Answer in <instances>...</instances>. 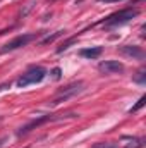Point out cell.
<instances>
[{
    "label": "cell",
    "instance_id": "obj_1",
    "mask_svg": "<svg viewBox=\"0 0 146 148\" xmlns=\"http://www.w3.org/2000/svg\"><path fill=\"white\" fill-rule=\"evenodd\" d=\"M138 14H139V10H138V9H132V7H129V9H122V10H119V12L112 14L110 17H107V19L103 21V26H105V28L122 26V24L129 23L131 19H134Z\"/></svg>",
    "mask_w": 146,
    "mask_h": 148
},
{
    "label": "cell",
    "instance_id": "obj_2",
    "mask_svg": "<svg viewBox=\"0 0 146 148\" xmlns=\"http://www.w3.org/2000/svg\"><path fill=\"white\" fill-rule=\"evenodd\" d=\"M45 76H46V71L43 67H31L29 71H26V73L16 81V84H17V88H26L29 84L41 83L45 79Z\"/></svg>",
    "mask_w": 146,
    "mask_h": 148
},
{
    "label": "cell",
    "instance_id": "obj_3",
    "mask_svg": "<svg viewBox=\"0 0 146 148\" xmlns=\"http://www.w3.org/2000/svg\"><path fill=\"white\" fill-rule=\"evenodd\" d=\"M41 33H28V35H19V36H16L14 40H10L9 43H5L2 48H0V53H9V52H14V50H17V48H23V47H26L28 43H31L33 40H36Z\"/></svg>",
    "mask_w": 146,
    "mask_h": 148
},
{
    "label": "cell",
    "instance_id": "obj_4",
    "mask_svg": "<svg viewBox=\"0 0 146 148\" xmlns=\"http://www.w3.org/2000/svg\"><path fill=\"white\" fill-rule=\"evenodd\" d=\"M84 83L83 81H79V83H74V84H69L67 88H64V90H60L59 91V95L50 102L52 105H59V103H62V102H65V100H69V98H72V97H76L77 93H81L84 88Z\"/></svg>",
    "mask_w": 146,
    "mask_h": 148
},
{
    "label": "cell",
    "instance_id": "obj_5",
    "mask_svg": "<svg viewBox=\"0 0 146 148\" xmlns=\"http://www.w3.org/2000/svg\"><path fill=\"white\" fill-rule=\"evenodd\" d=\"M59 117H55V115H43V117H40V119H35V121H31V122H28L24 127H21L19 131H17V136H24V134H28V133H31L33 129H36L40 126H43L45 122H50V121H57Z\"/></svg>",
    "mask_w": 146,
    "mask_h": 148
},
{
    "label": "cell",
    "instance_id": "obj_6",
    "mask_svg": "<svg viewBox=\"0 0 146 148\" xmlns=\"http://www.w3.org/2000/svg\"><path fill=\"white\" fill-rule=\"evenodd\" d=\"M98 69L103 74H119V73H124L126 67L119 60H103V62H100Z\"/></svg>",
    "mask_w": 146,
    "mask_h": 148
},
{
    "label": "cell",
    "instance_id": "obj_7",
    "mask_svg": "<svg viewBox=\"0 0 146 148\" xmlns=\"http://www.w3.org/2000/svg\"><path fill=\"white\" fill-rule=\"evenodd\" d=\"M119 53L126 55V57H132V59H138V60H143L146 57V53L143 52L141 47H136V45H122L119 47Z\"/></svg>",
    "mask_w": 146,
    "mask_h": 148
},
{
    "label": "cell",
    "instance_id": "obj_8",
    "mask_svg": "<svg viewBox=\"0 0 146 148\" xmlns=\"http://www.w3.org/2000/svg\"><path fill=\"white\" fill-rule=\"evenodd\" d=\"M102 52H103L102 47H91V48H83L79 52V55L84 57V59H98L102 55Z\"/></svg>",
    "mask_w": 146,
    "mask_h": 148
},
{
    "label": "cell",
    "instance_id": "obj_9",
    "mask_svg": "<svg viewBox=\"0 0 146 148\" xmlns=\"http://www.w3.org/2000/svg\"><path fill=\"white\" fill-rule=\"evenodd\" d=\"M64 33H65V31H64V29H60V31H55L53 35H46V36H45L43 40H41V41H40V45H50V43H53L57 38L62 36Z\"/></svg>",
    "mask_w": 146,
    "mask_h": 148
},
{
    "label": "cell",
    "instance_id": "obj_10",
    "mask_svg": "<svg viewBox=\"0 0 146 148\" xmlns=\"http://www.w3.org/2000/svg\"><path fill=\"white\" fill-rule=\"evenodd\" d=\"M129 143H126L124 148H143L145 147V138H127Z\"/></svg>",
    "mask_w": 146,
    "mask_h": 148
},
{
    "label": "cell",
    "instance_id": "obj_11",
    "mask_svg": "<svg viewBox=\"0 0 146 148\" xmlns=\"http://www.w3.org/2000/svg\"><path fill=\"white\" fill-rule=\"evenodd\" d=\"M74 41H76V36L69 38V40H65V41H64V43H62V45H60V47H59V48H57V53H62V52H64V50H67V48H69V47H71V45H72Z\"/></svg>",
    "mask_w": 146,
    "mask_h": 148
},
{
    "label": "cell",
    "instance_id": "obj_12",
    "mask_svg": "<svg viewBox=\"0 0 146 148\" xmlns=\"http://www.w3.org/2000/svg\"><path fill=\"white\" fill-rule=\"evenodd\" d=\"M132 79H134V83H138V84H146V73L145 71H139Z\"/></svg>",
    "mask_w": 146,
    "mask_h": 148
},
{
    "label": "cell",
    "instance_id": "obj_13",
    "mask_svg": "<svg viewBox=\"0 0 146 148\" xmlns=\"http://www.w3.org/2000/svg\"><path fill=\"white\" fill-rule=\"evenodd\" d=\"M145 103H146V97L143 95V97L138 100V103H136V105H134V107H132V109H131L129 112H131V114H132V112H138L139 109H141V107H143V105H145Z\"/></svg>",
    "mask_w": 146,
    "mask_h": 148
},
{
    "label": "cell",
    "instance_id": "obj_14",
    "mask_svg": "<svg viewBox=\"0 0 146 148\" xmlns=\"http://www.w3.org/2000/svg\"><path fill=\"white\" fill-rule=\"evenodd\" d=\"M50 74H52V77L57 81V79H60V76H62V71H60V67H53Z\"/></svg>",
    "mask_w": 146,
    "mask_h": 148
},
{
    "label": "cell",
    "instance_id": "obj_15",
    "mask_svg": "<svg viewBox=\"0 0 146 148\" xmlns=\"http://www.w3.org/2000/svg\"><path fill=\"white\" fill-rule=\"evenodd\" d=\"M95 148H117L115 143H96Z\"/></svg>",
    "mask_w": 146,
    "mask_h": 148
},
{
    "label": "cell",
    "instance_id": "obj_16",
    "mask_svg": "<svg viewBox=\"0 0 146 148\" xmlns=\"http://www.w3.org/2000/svg\"><path fill=\"white\" fill-rule=\"evenodd\" d=\"M31 9H33V2H31V3H28V5H26V9H24V10H21V16H23V17H24V16H26V14H28V12H29V10H31Z\"/></svg>",
    "mask_w": 146,
    "mask_h": 148
},
{
    "label": "cell",
    "instance_id": "obj_17",
    "mask_svg": "<svg viewBox=\"0 0 146 148\" xmlns=\"http://www.w3.org/2000/svg\"><path fill=\"white\" fill-rule=\"evenodd\" d=\"M98 2H105V3H113V2H120V0H98Z\"/></svg>",
    "mask_w": 146,
    "mask_h": 148
},
{
    "label": "cell",
    "instance_id": "obj_18",
    "mask_svg": "<svg viewBox=\"0 0 146 148\" xmlns=\"http://www.w3.org/2000/svg\"><path fill=\"white\" fill-rule=\"evenodd\" d=\"M5 140H7V138H2V140H0V148L3 147V141H5Z\"/></svg>",
    "mask_w": 146,
    "mask_h": 148
},
{
    "label": "cell",
    "instance_id": "obj_19",
    "mask_svg": "<svg viewBox=\"0 0 146 148\" xmlns=\"http://www.w3.org/2000/svg\"><path fill=\"white\" fill-rule=\"evenodd\" d=\"M48 2H55V0H48Z\"/></svg>",
    "mask_w": 146,
    "mask_h": 148
}]
</instances>
